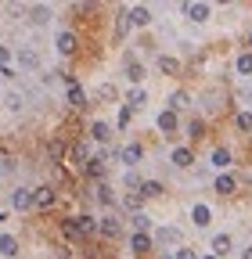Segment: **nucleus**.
<instances>
[{"mask_svg": "<svg viewBox=\"0 0 252 259\" xmlns=\"http://www.w3.org/2000/svg\"><path fill=\"white\" fill-rule=\"evenodd\" d=\"M94 231H98V220L87 216V212L61 223V234H65V238H87V234H94Z\"/></svg>", "mask_w": 252, "mask_h": 259, "instance_id": "f257e3e1", "label": "nucleus"}, {"mask_svg": "<svg viewBox=\"0 0 252 259\" xmlns=\"http://www.w3.org/2000/svg\"><path fill=\"white\" fill-rule=\"evenodd\" d=\"M33 205L36 209H51L54 205V187H36L33 191Z\"/></svg>", "mask_w": 252, "mask_h": 259, "instance_id": "f03ea898", "label": "nucleus"}, {"mask_svg": "<svg viewBox=\"0 0 252 259\" xmlns=\"http://www.w3.org/2000/svg\"><path fill=\"white\" fill-rule=\"evenodd\" d=\"M79 40H76V32H58V54H76Z\"/></svg>", "mask_w": 252, "mask_h": 259, "instance_id": "7ed1b4c3", "label": "nucleus"}, {"mask_svg": "<svg viewBox=\"0 0 252 259\" xmlns=\"http://www.w3.org/2000/svg\"><path fill=\"white\" fill-rule=\"evenodd\" d=\"M11 205H15L18 212H25V209H33V191H25V187H18V191L11 194Z\"/></svg>", "mask_w": 252, "mask_h": 259, "instance_id": "20e7f679", "label": "nucleus"}, {"mask_svg": "<svg viewBox=\"0 0 252 259\" xmlns=\"http://www.w3.org/2000/svg\"><path fill=\"white\" fill-rule=\"evenodd\" d=\"M119 158L126 162V166H137V162L144 158V148H141V144H126V148L119 151Z\"/></svg>", "mask_w": 252, "mask_h": 259, "instance_id": "39448f33", "label": "nucleus"}, {"mask_svg": "<svg viewBox=\"0 0 252 259\" xmlns=\"http://www.w3.org/2000/svg\"><path fill=\"white\" fill-rule=\"evenodd\" d=\"M151 248H155L151 234H134V241H130V252H137V255H148Z\"/></svg>", "mask_w": 252, "mask_h": 259, "instance_id": "423d86ee", "label": "nucleus"}, {"mask_svg": "<svg viewBox=\"0 0 252 259\" xmlns=\"http://www.w3.org/2000/svg\"><path fill=\"white\" fill-rule=\"evenodd\" d=\"M18 65L33 72V69H40V54H36V51H29V47H22V51H18Z\"/></svg>", "mask_w": 252, "mask_h": 259, "instance_id": "0eeeda50", "label": "nucleus"}, {"mask_svg": "<svg viewBox=\"0 0 252 259\" xmlns=\"http://www.w3.org/2000/svg\"><path fill=\"white\" fill-rule=\"evenodd\" d=\"M69 105L72 108H87V90L79 83H69Z\"/></svg>", "mask_w": 252, "mask_h": 259, "instance_id": "6e6552de", "label": "nucleus"}, {"mask_svg": "<svg viewBox=\"0 0 252 259\" xmlns=\"http://www.w3.org/2000/svg\"><path fill=\"white\" fill-rule=\"evenodd\" d=\"M184 15L191 22H205L209 18V4H184Z\"/></svg>", "mask_w": 252, "mask_h": 259, "instance_id": "1a4fd4ad", "label": "nucleus"}, {"mask_svg": "<svg viewBox=\"0 0 252 259\" xmlns=\"http://www.w3.org/2000/svg\"><path fill=\"white\" fill-rule=\"evenodd\" d=\"M25 15H29V22H33V25H44V22L51 18V8H47V4H33Z\"/></svg>", "mask_w": 252, "mask_h": 259, "instance_id": "9d476101", "label": "nucleus"}, {"mask_svg": "<svg viewBox=\"0 0 252 259\" xmlns=\"http://www.w3.org/2000/svg\"><path fill=\"white\" fill-rule=\"evenodd\" d=\"M155 245H170V241H180V231L177 227H162V231H155V238H151Z\"/></svg>", "mask_w": 252, "mask_h": 259, "instance_id": "9b49d317", "label": "nucleus"}, {"mask_svg": "<svg viewBox=\"0 0 252 259\" xmlns=\"http://www.w3.org/2000/svg\"><path fill=\"white\" fill-rule=\"evenodd\" d=\"M234 191H238V180L234 177H227V173L216 177V194H224V198H227V194H234Z\"/></svg>", "mask_w": 252, "mask_h": 259, "instance_id": "f8f14e48", "label": "nucleus"}, {"mask_svg": "<svg viewBox=\"0 0 252 259\" xmlns=\"http://www.w3.org/2000/svg\"><path fill=\"white\" fill-rule=\"evenodd\" d=\"M126 79H134V83L144 79V65H141L137 58H126Z\"/></svg>", "mask_w": 252, "mask_h": 259, "instance_id": "ddd939ff", "label": "nucleus"}, {"mask_svg": "<svg viewBox=\"0 0 252 259\" xmlns=\"http://www.w3.org/2000/svg\"><path fill=\"white\" fill-rule=\"evenodd\" d=\"M87 162H90L87 144H72V166H76V169H87Z\"/></svg>", "mask_w": 252, "mask_h": 259, "instance_id": "4468645a", "label": "nucleus"}, {"mask_svg": "<svg viewBox=\"0 0 252 259\" xmlns=\"http://www.w3.org/2000/svg\"><path fill=\"white\" fill-rule=\"evenodd\" d=\"M47 158H51V162H54V166H58V162H61V158H65V141H58V137H54V141L47 144Z\"/></svg>", "mask_w": 252, "mask_h": 259, "instance_id": "2eb2a0df", "label": "nucleus"}, {"mask_svg": "<svg viewBox=\"0 0 252 259\" xmlns=\"http://www.w3.org/2000/svg\"><path fill=\"white\" fill-rule=\"evenodd\" d=\"M90 134H94V141L108 144V141H112V126H108V122H94V126H90Z\"/></svg>", "mask_w": 252, "mask_h": 259, "instance_id": "dca6fc26", "label": "nucleus"}, {"mask_svg": "<svg viewBox=\"0 0 252 259\" xmlns=\"http://www.w3.org/2000/svg\"><path fill=\"white\" fill-rule=\"evenodd\" d=\"M195 162V155H191V148H177L173 151V166H180V169H187Z\"/></svg>", "mask_w": 252, "mask_h": 259, "instance_id": "f3484780", "label": "nucleus"}, {"mask_svg": "<svg viewBox=\"0 0 252 259\" xmlns=\"http://www.w3.org/2000/svg\"><path fill=\"white\" fill-rule=\"evenodd\" d=\"M137 194H141V198H159V194H162V184H159V180H144Z\"/></svg>", "mask_w": 252, "mask_h": 259, "instance_id": "a211bd4d", "label": "nucleus"}, {"mask_svg": "<svg viewBox=\"0 0 252 259\" xmlns=\"http://www.w3.org/2000/svg\"><path fill=\"white\" fill-rule=\"evenodd\" d=\"M144 105H148V94H144V90H130V97H126V108L137 112V108H144Z\"/></svg>", "mask_w": 252, "mask_h": 259, "instance_id": "6ab92c4d", "label": "nucleus"}, {"mask_svg": "<svg viewBox=\"0 0 252 259\" xmlns=\"http://www.w3.org/2000/svg\"><path fill=\"white\" fill-rule=\"evenodd\" d=\"M98 231H101L105 238H115V234H119V220H115V216H105V220L98 223Z\"/></svg>", "mask_w": 252, "mask_h": 259, "instance_id": "aec40b11", "label": "nucleus"}, {"mask_svg": "<svg viewBox=\"0 0 252 259\" xmlns=\"http://www.w3.org/2000/svg\"><path fill=\"white\" fill-rule=\"evenodd\" d=\"M227 252H231V238L227 234H216L213 238V255L220 259V255H227Z\"/></svg>", "mask_w": 252, "mask_h": 259, "instance_id": "412c9836", "label": "nucleus"}, {"mask_svg": "<svg viewBox=\"0 0 252 259\" xmlns=\"http://www.w3.org/2000/svg\"><path fill=\"white\" fill-rule=\"evenodd\" d=\"M0 255H8V259L18 255V241H15L11 234H0Z\"/></svg>", "mask_w": 252, "mask_h": 259, "instance_id": "4be33fe9", "label": "nucleus"}, {"mask_svg": "<svg viewBox=\"0 0 252 259\" xmlns=\"http://www.w3.org/2000/svg\"><path fill=\"white\" fill-rule=\"evenodd\" d=\"M83 173H87V177H94V180H101V177H105V158H90Z\"/></svg>", "mask_w": 252, "mask_h": 259, "instance_id": "5701e85b", "label": "nucleus"}, {"mask_svg": "<svg viewBox=\"0 0 252 259\" xmlns=\"http://www.w3.org/2000/svg\"><path fill=\"white\" fill-rule=\"evenodd\" d=\"M159 130H162V134H173V130H177V112L166 108V112L159 115Z\"/></svg>", "mask_w": 252, "mask_h": 259, "instance_id": "b1692460", "label": "nucleus"}, {"mask_svg": "<svg viewBox=\"0 0 252 259\" xmlns=\"http://www.w3.org/2000/svg\"><path fill=\"white\" fill-rule=\"evenodd\" d=\"M159 69H162L166 76H177V72H180V61L170 58V54H162V58H159Z\"/></svg>", "mask_w": 252, "mask_h": 259, "instance_id": "393cba45", "label": "nucleus"}, {"mask_svg": "<svg viewBox=\"0 0 252 259\" xmlns=\"http://www.w3.org/2000/svg\"><path fill=\"white\" fill-rule=\"evenodd\" d=\"M141 202H144V198H141L137 191H130V194H122V209H130V212H141Z\"/></svg>", "mask_w": 252, "mask_h": 259, "instance_id": "a878e982", "label": "nucleus"}, {"mask_svg": "<svg viewBox=\"0 0 252 259\" xmlns=\"http://www.w3.org/2000/svg\"><path fill=\"white\" fill-rule=\"evenodd\" d=\"M130 22H134V25H148V22H151V11H148V8H141V4H137V8H134V11H130Z\"/></svg>", "mask_w": 252, "mask_h": 259, "instance_id": "bb28decb", "label": "nucleus"}, {"mask_svg": "<svg viewBox=\"0 0 252 259\" xmlns=\"http://www.w3.org/2000/svg\"><path fill=\"white\" fill-rule=\"evenodd\" d=\"M209 216H213L209 205H195V209H191V220H195L198 227H209Z\"/></svg>", "mask_w": 252, "mask_h": 259, "instance_id": "cd10ccee", "label": "nucleus"}, {"mask_svg": "<svg viewBox=\"0 0 252 259\" xmlns=\"http://www.w3.org/2000/svg\"><path fill=\"white\" fill-rule=\"evenodd\" d=\"M213 166H216V169L231 166V151H227V148H216V151H213Z\"/></svg>", "mask_w": 252, "mask_h": 259, "instance_id": "c85d7f7f", "label": "nucleus"}, {"mask_svg": "<svg viewBox=\"0 0 252 259\" xmlns=\"http://www.w3.org/2000/svg\"><path fill=\"white\" fill-rule=\"evenodd\" d=\"M126 29H130V11H119L115 15V36H126Z\"/></svg>", "mask_w": 252, "mask_h": 259, "instance_id": "c756f323", "label": "nucleus"}, {"mask_svg": "<svg viewBox=\"0 0 252 259\" xmlns=\"http://www.w3.org/2000/svg\"><path fill=\"white\" fill-rule=\"evenodd\" d=\"M187 101H191V97H187L184 90H177V94L170 97V112H177V108H187Z\"/></svg>", "mask_w": 252, "mask_h": 259, "instance_id": "7c9ffc66", "label": "nucleus"}, {"mask_svg": "<svg viewBox=\"0 0 252 259\" xmlns=\"http://www.w3.org/2000/svg\"><path fill=\"white\" fill-rule=\"evenodd\" d=\"M130 220H134V227H137V234H148V227H151V220H148L144 212H134Z\"/></svg>", "mask_w": 252, "mask_h": 259, "instance_id": "2f4dec72", "label": "nucleus"}, {"mask_svg": "<svg viewBox=\"0 0 252 259\" xmlns=\"http://www.w3.org/2000/svg\"><path fill=\"white\" fill-rule=\"evenodd\" d=\"M238 72L241 76H252V54H241L238 58Z\"/></svg>", "mask_w": 252, "mask_h": 259, "instance_id": "473e14b6", "label": "nucleus"}, {"mask_svg": "<svg viewBox=\"0 0 252 259\" xmlns=\"http://www.w3.org/2000/svg\"><path fill=\"white\" fill-rule=\"evenodd\" d=\"M8 173H15V158L11 155H0V177H8Z\"/></svg>", "mask_w": 252, "mask_h": 259, "instance_id": "72a5a7b5", "label": "nucleus"}, {"mask_svg": "<svg viewBox=\"0 0 252 259\" xmlns=\"http://www.w3.org/2000/svg\"><path fill=\"white\" fill-rule=\"evenodd\" d=\"M187 134H191V137H202V134H205V122H202V119H191V122H187Z\"/></svg>", "mask_w": 252, "mask_h": 259, "instance_id": "f704fd0d", "label": "nucleus"}, {"mask_svg": "<svg viewBox=\"0 0 252 259\" xmlns=\"http://www.w3.org/2000/svg\"><path fill=\"white\" fill-rule=\"evenodd\" d=\"M238 130H245V134H252V112H241V115H238Z\"/></svg>", "mask_w": 252, "mask_h": 259, "instance_id": "c9c22d12", "label": "nucleus"}, {"mask_svg": "<svg viewBox=\"0 0 252 259\" xmlns=\"http://www.w3.org/2000/svg\"><path fill=\"white\" fill-rule=\"evenodd\" d=\"M4 101H8V108H11V112H18V108H22V94H8Z\"/></svg>", "mask_w": 252, "mask_h": 259, "instance_id": "e433bc0d", "label": "nucleus"}, {"mask_svg": "<svg viewBox=\"0 0 252 259\" xmlns=\"http://www.w3.org/2000/svg\"><path fill=\"white\" fill-rule=\"evenodd\" d=\"M173 259H198V252H195V248H177Z\"/></svg>", "mask_w": 252, "mask_h": 259, "instance_id": "4c0bfd02", "label": "nucleus"}, {"mask_svg": "<svg viewBox=\"0 0 252 259\" xmlns=\"http://www.w3.org/2000/svg\"><path fill=\"white\" fill-rule=\"evenodd\" d=\"M98 97H101V101H115V87H101Z\"/></svg>", "mask_w": 252, "mask_h": 259, "instance_id": "58836bf2", "label": "nucleus"}, {"mask_svg": "<svg viewBox=\"0 0 252 259\" xmlns=\"http://www.w3.org/2000/svg\"><path fill=\"white\" fill-rule=\"evenodd\" d=\"M98 202H101V205H112V194H108V187H98Z\"/></svg>", "mask_w": 252, "mask_h": 259, "instance_id": "ea45409f", "label": "nucleus"}, {"mask_svg": "<svg viewBox=\"0 0 252 259\" xmlns=\"http://www.w3.org/2000/svg\"><path fill=\"white\" fill-rule=\"evenodd\" d=\"M126 126H130V108H122V112H119V130H126Z\"/></svg>", "mask_w": 252, "mask_h": 259, "instance_id": "a19ab883", "label": "nucleus"}, {"mask_svg": "<svg viewBox=\"0 0 252 259\" xmlns=\"http://www.w3.org/2000/svg\"><path fill=\"white\" fill-rule=\"evenodd\" d=\"M8 58H11V51H8V47H0V69L8 65Z\"/></svg>", "mask_w": 252, "mask_h": 259, "instance_id": "79ce46f5", "label": "nucleus"}, {"mask_svg": "<svg viewBox=\"0 0 252 259\" xmlns=\"http://www.w3.org/2000/svg\"><path fill=\"white\" fill-rule=\"evenodd\" d=\"M241 259H252V248H245V255H241Z\"/></svg>", "mask_w": 252, "mask_h": 259, "instance_id": "37998d69", "label": "nucleus"}, {"mask_svg": "<svg viewBox=\"0 0 252 259\" xmlns=\"http://www.w3.org/2000/svg\"><path fill=\"white\" fill-rule=\"evenodd\" d=\"M248 47H252V32H248Z\"/></svg>", "mask_w": 252, "mask_h": 259, "instance_id": "c03bdc74", "label": "nucleus"}, {"mask_svg": "<svg viewBox=\"0 0 252 259\" xmlns=\"http://www.w3.org/2000/svg\"><path fill=\"white\" fill-rule=\"evenodd\" d=\"M202 259H216V255H202Z\"/></svg>", "mask_w": 252, "mask_h": 259, "instance_id": "a18cd8bd", "label": "nucleus"}, {"mask_svg": "<svg viewBox=\"0 0 252 259\" xmlns=\"http://www.w3.org/2000/svg\"><path fill=\"white\" fill-rule=\"evenodd\" d=\"M0 223H4V212H0Z\"/></svg>", "mask_w": 252, "mask_h": 259, "instance_id": "49530a36", "label": "nucleus"}]
</instances>
